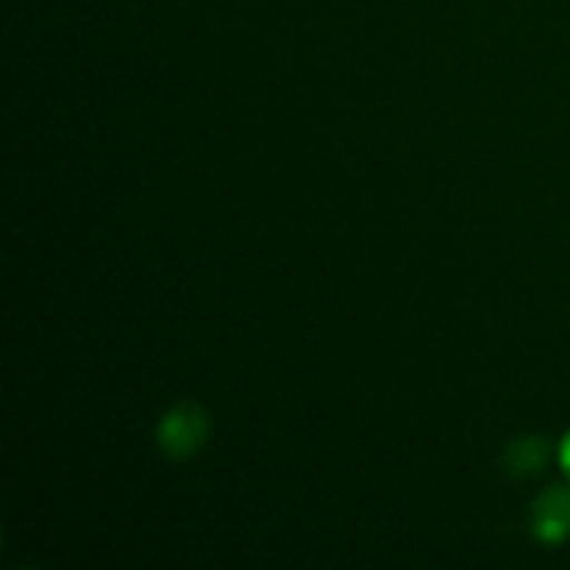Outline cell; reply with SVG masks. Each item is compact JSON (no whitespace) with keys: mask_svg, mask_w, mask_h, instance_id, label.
<instances>
[{"mask_svg":"<svg viewBox=\"0 0 570 570\" xmlns=\"http://www.w3.org/2000/svg\"><path fill=\"white\" fill-rule=\"evenodd\" d=\"M209 429L212 423L204 406L176 404L161 415L159 426H156V443L170 460L181 462L204 449Z\"/></svg>","mask_w":570,"mask_h":570,"instance_id":"cell-1","label":"cell"},{"mask_svg":"<svg viewBox=\"0 0 570 570\" xmlns=\"http://www.w3.org/2000/svg\"><path fill=\"white\" fill-rule=\"evenodd\" d=\"M532 529L540 543L557 546L570 538V490L562 484L543 490L532 507Z\"/></svg>","mask_w":570,"mask_h":570,"instance_id":"cell-2","label":"cell"},{"mask_svg":"<svg viewBox=\"0 0 570 570\" xmlns=\"http://www.w3.org/2000/svg\"><path fill=\"white\" fill-rule=\"evenodd\" d=\"M551 454V445L546 438H538V434H529V438L521 440H512L507 445V454H504V465L512 476H532V473H540L549 462Z\"/></svg>","mask_w":570,"mask_h":570,"instance_id":"cell-3","label":"cell"},{"mask_svg":"<svg viewBox=\"0 0 570 570\" xmlns=\"http://www.w3.org/2000/svg\"><path fill=\"white\" fill-rule=\"evenodd\" d=\"M560 465H562V473L570 479V432L566 434V440L560 443Z\"/></svg>","mask_w":570,"mask_h":570,"instance_id":"cell-4","label":"cell"}]
</instances>
